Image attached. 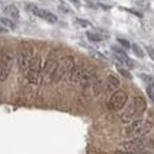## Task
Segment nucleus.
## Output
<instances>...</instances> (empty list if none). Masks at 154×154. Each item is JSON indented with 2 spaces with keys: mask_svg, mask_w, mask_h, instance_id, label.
I'll return each instance as SVG.
<instances>
[{
  "mask_svg": "<svg viewBox=\"0 0 154 154\" xmlns=\"http://www.w3.org/2000/svg\"><path fill=\"white\" fill-rule=\"evenodd\" d=\"M0 24H2L3 27H6L7 30H9V29H14V27H16V24L11 22L10 19H7V17H2V19H0Z\"/></svg>",
  "mask_w": 154,
  "mask_h": 154,
  "instance_id": "6ab92c4d",
  "label": "nucleus"
},
{
  "mask_svg": "<svg viewBox=\"0 0 154 154\" xmlns=\"http://www.w3.org/2000/svg\"><path fill=\"white\" fill-rule=\"evenodd\" d=\"M74 66H76V63H74V59L72 56H64L63 59H60L59 63H57L54 73H53L51 83H57L60 82L61 79H64L66 76H70V73H72Z\"/></svg>",
  "mask_w": 154,
  "mask_h": 154,
  "instance_id": "7ed1b4c3",
  "label": "nucleus"
},
{
  "mask_svg": "<svg viewBox=\"0 0 154 154\" xmlns=\"http://www.w3.org/2000/svg\"><path fill=\"white\" fill-rule=\"evenodd\" d=\"M33 47L29 43L23 42L19 47V51H17V61H19V67L22 72H27L29 64L33 59Z\"/></svg>",
  "mask_w": 154,
  "mask_h": 154,
  "instance_id": "20e7f679",
  "label": "nucleus"
},
{
  "mask_svg": "<svg viewBox=\"0 0 154 154\" xmlns=\"http://www.w3.org/2000/svg\"><path fill=\"white\" fill-rule=\"evenodd\" d=\"M120 87V80H119V77L116 76V74H109L107 79H106L104 82V88L106 90H109L110 93H114L117 91Z\"/></svg>",
  "mask_w": 154,
  "mask_h": 154,
  "instance_id": "f8f14e48",
  "label": "nucleus"
},
{
  "mask_svg": "<svg viewBox=\"0 0 154 154\" xmlns=\"http://www.w3.org/2000/svg\"><path fill=\"white\" fill-rule=\"evenodd\" d=\"M3 10H5L6 16H7V17H10V19H14V20H16V19H19V17H20L19 9H17V7H16L14 5H9V6H6V7L3 9Z\"/></svg>",
  "mask_w": 154,
  "mask_h": 154,
  "instance_id": "dca6fc26",
  "label": "nucleus"
},
{
  "mask_svg": "<svg viewBox=\"0 0 154 154\" xmlns=\"http://www.w3.org/2000/svg\"><path fill=\"white\" fill-rule=\"evenodd\" d=\"M121 149H123V151H128V153H141V151H146L147 149H154V141L151 138L146 137L131 138L128 141L121 143Z\"/></svg>",
  "mask_w": 154,
  "mask_h": 154,
  "instance_id": "f257e3e1",
  "label": "nucleus"
},
{
  "mask_svg": "<svg viewBox=\"0 0 154 154\" xmlns=\"http://www.w3.org/2000/svg\"><path fill=\"white\" fill-rule=\"evenodd\" d=\"M27 80L32 84H37L40 82V76H42V57L38 54H34L30 64L27 69Z\"/></svg>",
  "mask_w": 154,
  "mask_h": 154,
  "instance_id": "0eeeda50",
  "label": "nucleus"
},
{
  "mask_svg": "<svg viewBox=\"0 0 154 154\" xmlns=\"http://www.w3.org/2000/svg\"><path fill=\"white\" fill-rule=\"evenodd\" d=\"M141 154H151V153H149V151H143Z\"/></svg>",
  "mask_w": 154,
  "mask_h": 154,
  "instance_id": "c85d7f7f",
  "label": "nucleus"
},
{
  "mask_svg": "<svg viewBox=\"0 0 154 154\" xmlns=\"http://www.w3.org/2000/svg\"><path fill=\"white\" fill-rule=\"evenodd\" d=\"M117 42H119V43L121 44V46H123V47H124V49H130V47H131V44H130V42H127L126 38H117Z\"/></svg>",
  "mask_w": 154,
  "mask_h": 154,
  "instance_id": "4be33fe9",
  "label": "nucleus"
},
{
  "mask_svg": "<svg viewBox=\"0 0 154 154\" xmlns=\"http://www.w3.org/2000/svg\"><path fill=\"white\" fill-rule=\"evenodd\" d=\"M57 63H59L57 53L51 51L49 54V57H47L46 63H44V66L42 67V83L43 84L51 83V77H53V73H54L56 67H57Z\"/></svg>",
  "mask_w": 154,
  "mask_h": 154,
  "instance_id": "39448f33",
  "label": "nucleus"
},
{
  "mask_svg": "<svg viewBox=\"0 0 154 154\" xmlns=\"http://www.w3.org/2000/svg\"><path fill=\"white\" fill-rule=\"evenodd\" d=\"M117 72L120 73L121 76H124V77H126V79H131V74H130V72L127 70L126 67L120 66V64H117Z\"/></svg>",
  "mask_w": 154,
  "mask_h": 154,
  "instance_id": "aec40b11",
  "label": "nucleus"
},
{
  "mask_svg": "<svg viewBox=\"0 0 154 154\" xmlns=\"http://www.w3.org/2000/svg\"><path fill=\"white\" fill-rule=\"evenodd\" d=\"M76 23L80 24V26H83V27H90V26H91V23L87 22V20H83V19H76Z\"/></svg>",
  "mask_w": 154,
  "mask_h": 154,
  "instance_id": "5701e85b",
  "label": "nucleus"
},
{
  "mask_svg": "<svg viewBox=\"0 0 154 154\" xmlns=\"http://www.w3.org/2000/svg\"><path fill=\"white\" fill-rule=\"evenodd\" d=\"M0 33H7V29L3 27L2 24H0Z\"/></svg>",
  "mask_w": 154,
  "mask_h": 154,
  "instance_id": "bb28decb",
  "label": "nucleus"
},
{
  "mask_svg": "<svg viewBox=\"0 0 154 154\" xmlns=\"http://www.w3.org/2000/svg\"><path fill=\"white\" fill-rule=\"evenodd\" d=\"M146 50H147V53H149L150 57H151V59L154 60V49H153V47H150V46H147V47H146Z\"/></svg>",
  "mask_w": 154,
  "mask_h": 154,
  "instance_id": "393cba45",
  "label": "nucleus"
},
{
  "mask_svg": "<svg viewBox=\"0 0 154 154\" xmlns=\"http://www.w3.org/2000/svg\"><path fill=\"white\" fill-rule=\"evenodd\" d=\"M26 7H27V10H30L32 13H34L37 17L43 19V20H46V22L57 23V16H56V14H53L51 11L43 10V9H38L37 6H34V5H26Z\"/></svg>",
  "mask_w": 154,
  "mask_h": 154,
  "instance_id": "1a4fd4ad",
  "label": "nucleus"
},
{
  "mask_svg": "<svg viewBox=\"0 0 154 154\" xmlns=\"http://www.w3.org/2000/svg\"><path fill=\"white\" fill-rule=\"evenodd\" d=\"M83 72H84V67H83V64H79V66H74L73 67L72 73H70V80H72L73 83H80V79H82V74Z\"/></svg>",
  "mask_w": 154,
  "mask_h": 154,
  "instance_id": "2eb2a0df",
  "label": "nucleus"
},
{
  "mask_svg": "<svg viewBox=\"0 0 154 154\" xmlns=\"http://www.w3.org/2000/svg\"><path fill=\"white\" fill-rule=\"evenodd\" d=\"M151 127H153V123L150 120L137 119V120H134L133 123H130V126L126 128V136L130 138L144 137L151 130Z\"/></svg>",
  "mask_w": 154,
  "mask_h": 154,
  "instance_id": "f03ea898",
  "label": "nucleus"
},
{
  "mask_svg": "<svg viewBox=\"0 0 154 154\" xmlns=\"http://www.w3.org/2000/svg\"><path fill=\"white\" fill-rule=\"evenodd\" d=\"M70 2H72V3H74L76 6H80V2H79V0H70Z\"/></svg>",
  "mask_w": 154,
  "mask_h": 154,
  "instance_id": "cd10ccee",
  "label": "nucleus"
},
{
  "mask_svg": "<svg viewBox=\"0 0 154 154\" xmlns=\"http://www.w3.org/2000/svg\"><path fill=\"white\" fill-rule=\"evenodd\" d=\"M126 103H127V93L124 90H117L111 96L109 107L113 109V110H121L126 106Z\"/></svg>",
  "mask_w": 154,
  "mask_h": 154,
  "instance_id": "6e6552de",
  "label": "nucleus"
},
{
  "mask_svg": "<svg viewBox=\"0 0 154 154\" xmlns=\"http://www.w3.org/2000/svg\"><path fill=\"white\" fill-rule=\"evenodd\" d=\"M106 37H107V34L100 33V32H97V33H94V32H87V38H90L91 42H96V43L104 40Z\"/></svg>",
  "mask_w": 154,
  "mask_h": 154,
  "instance_id": "a211bd4d",
  "label": "nucleus"
},
{
  "mask_svg": "<svg viewBox=\"0 0 154 154\" xmlns=\"http://www.w3.org/2000/svg\"><path fill=\"white\" fill-rule=\"evenodd\" d=\"M113 51H114V57L117 59V64L126 67V69H134V66H136L134 61H133L131 59H128L123 50L117 49V47H113Z\"/></svg>",
  "mask_w": 154,
  "mask_h": 154,
  "instance_id": "9d476101",
  "label": "nucleus"
},
{
  "mask_svg": "<svg viewBox=\"0 0 154 154\" xmlns=\"http://www.w3.org/2000/svg\"><path fill=\"white\" fill-rule=\"evenodd\" d=\"M13 66V54L9 49H2L0 51V82H6Z\"/></svg>",
  "mask_w": 154,
  "mask_h": 154,
  "instance_id": "423d86ee",
  "label": "nucleus"
},
{
  "mask_svg": "<svg viewBox=\"0 0 154 154\" xmlns=\"http://www.w3.org/2000/svg\"><path fill=\"white\" fill-rule=\"evenodd\" d=\"M133 106H134V109H136V111H137L138 117H141V116L144 114L146 109H147V103H146V100H144L141 96H137V97L134 99Z\"/></svg>",
  "mask_w": 154,
  "mask_h": 154,
  "instance_id": "4468645a",
  "label": "nucleus"
},
{
  "mask_svg": "<svg viewBox=\"0 0 154 154\" xmlns=\"http://www.w3.org/2000/svg\"><path fill=\"white\" fill-rule=\"evenodd\" d=\"M130 49H131L133 51L136 53V56H137V57H143V56H144V51H143V50H141V47H140L138 44L133 43V44H131V47H130Z\"/></svg>",
  "mask_w": 154,
  "mask_h": 154,
  "instance_id": "412c9836",
  "label": "nucleus"
},
{
  "mask_svg": "<svg viewBox=\"0 0 154 154\" xmlns=\"http://www.w3.org/2000/svg\"><path fill=\"white\" fill-rule=\"evenodd\" d=\"M147 94H149L150 100L154 103V84L153 86H147Z\"/></svg>",
  "mask_w": 154,
  "mask_h": 154,
  "instance_id": "b1692460",
  "label": "nucleus"
},
{
  "mask_svg": "<svg viewBox=\"0 0 154 154\" xmlns=\"http://www.w3.org/2000/svg\"><path fill=\"white\" fill-rule=\"evenodd\" d=\"M90 87H93V91H94V94L97 96V94H100V93H101V91H103V88H104V82H103L101 79H99V77H97V79L94 80V82H93V84H91Z\"/></svg>",
  "mask_w": 154,
  "mask_h": 154,
  "instance_id": "f3484780",
  "label": "nucleus"
},
{
  "mask_svg": "<svg viewBox=\"0 0 154 154\" xmlns=\"http://www.w3.org/2000/svg\"><path fill=\"white\" fill-rule=\"evenodd\" d=\"M96 79H97V76H96V70H94V69L84 70V72H83V74H82V79H80V84L83 86V88L90 87Z\"/></svg>",
  "mask_w": 154,
  "mask_h": 154,
  "instance_id": "9b49d317",
  "label": "nucleus"
},
{
  "mask_svg": "<svg viewBox=\"0 0 154 154\" xmlns=\"http://www.w3.org/2000/svg\"><path fill=\"white\" fill-rule=\"evenodd\" d=\"M143 153V151H141ZM141 153H128V151H117V153L114 154H141Z\"/></svg>",
  "mask_w": 154,
  "mask_h": 154,
  "instance_id": "a878e982",
  "label": "nucleus"
},
{
  "mask_svg": "<svg viewBox=\"0 0 154 154\" xmlns=\"http://www.w3.org/2000/svg\"><path fill=\"white\" fill-rule=\"evenodd\" d=\"M137 119H140V117H138L137 111H136V109H134L133 104L123 113V116H121V121H123V123H133V121L137 120Z\"/></svg>",
  "mask_w": 154,
  "mask_h": 154,
  "instance_id": "ddd939ff",
  "label": "nucleus"
}]
</instances>
